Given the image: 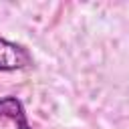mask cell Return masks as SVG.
Wrapping results in <instances>:
<instances>
[{"label":"cell","instance_id":"cell-2","mask_svg":"<svg viewBox=\"0 0 129 129\" xmlns=\"http://www.w3.org/2000/svg\"><path fill=\"white\" fill-rule=\"evenodd\" d=\"M0 117H6L10 121H14L16 129H32L28 125L24 107H22L20 99H16V97H2L0 99Z\"/></svg>","mask_w":129,"mask_h":129},{"label":"cell","instance_id":"cell-1","mask_svg":"<svg viewBox=\"0 0 129 129\" xmlns=\"http://www.w3.org/2000/svg\"><path fill=\"white\" fill-rule=\"evenodd\" d=\"M30 64L32 56L22 44L0 38V71H20Z\"/></svg>","mask_w":129,"mask_h":129}]
</instances>
